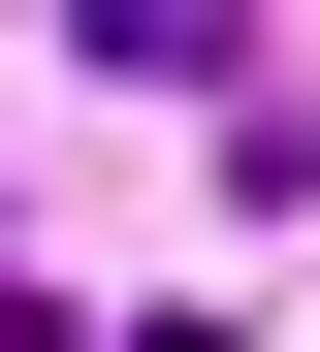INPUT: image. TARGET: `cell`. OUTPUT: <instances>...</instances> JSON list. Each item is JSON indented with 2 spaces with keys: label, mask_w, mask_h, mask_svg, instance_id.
<instances>
[{
  "label": "cell",
  "mask_w": 320,
  "mask_h": 352,
  "mask_svg": "<svg viewBox=\"0 0 320 352\" xmlns=\"http://www.w3.org/2000/svg\"><path fill=\"white\" fill-rule=\"evenodd\" d=\"M64 32H96V65H160V96H224V65H256V0H64Z\"/></svg>",
  "instance_id": "cell-1"
}]
</instances>
